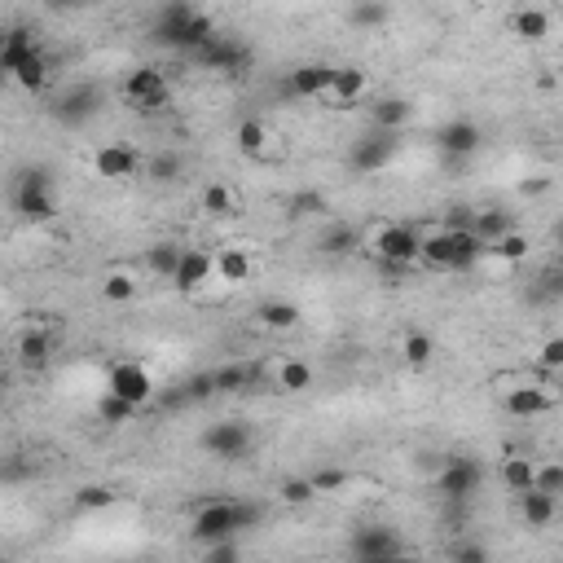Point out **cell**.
I'll list each match as a JSON object with an SVG mask.
<instances>
[{"instance_id":"cell-1","label":"cell","mask_w":563,"mask_h":563,"mask_svg":"<svg viewBox=\"0 0 563 563\" xmlns=\"http://www.w3.org/2000/svg\"><path fill=\"white\" fill-rule=\"evenodd\" d=\"M212 31H216L212 18L198 14L190 0H168V5L159 9V18H154L150 40L159 44V49H172V53H194Z\"/></svg>"},{"instance_id":"cell-2","label":"cell","mask_w":563,"mask_h":563,"mask_svg":"<svg viewBox=\"0 0 563 563\" xmlns=\"http://www.w3.org/2000/svg\"><path fill=\"white\" fill-rule=\"evenodd\" d=\"M418 260L432 269L467 273L484 260V242L471 229H436V234H418Z\"/></svg>"},{"instance_id":"cell-3","label":"cell","mask_w":563,"mask_h":563,"mask_svg":"<svg viewBox=\"0 0 563 563\" xmlns=\"http://www.w3.org/2000/svg\"><path fill=\"white\" fill-rule=\"evenodd\" d=\"M264 520V511L256 502H229V498H216V502H207L203 511L194 515V524H190V537L198 546H207V542H220V537H238V533H247V528H256Z\"/></svg>"},{"instance_id":"cell-4","label":"cell","mask_w":563,"mask_h":563,"mask_svg":"<svg viewBox=\"0 0 563 563\" xmlns=\"http://www.w3.org/2000/svg\"><path fill=\"white\" fill-rule=\"evenodd\" d=\"M14 212L31 225H49L58 216V190H53L49 168H22L14 181Z\"/></svg>"},{"instance_id":"cell-5","label":"cell","mask_w":563,"mask_h":563,"mask_svg":"<svg viewBox=\"0 0 563 563\" xmlns=\"http://www.w3.org/2000/svg\"><path fill=\"white\" fill-rule=\"evenodd\" d=\"M168 102H172V84L159 66H137V71H128V80H124L128 110H137V115H163Z\"/></svg>"},{"instance_id":"cell-6","label":"cell","mask_w":563,"mask_h":563,"mask_svg":"<svg viewBox=\"0 0 563 563\" xmlns=\"http://www.w3.org/2000/svg\"><path fill=\"white\" fill-rule=\"evenodd\" d=\"M102 106H106L102 84L80 80V84L62 88V93L53 97V119H58V124H66V128H84V124H93V119L102 115Z\"/></svg>"},{"instance_id":"cell-7","label":"cell","mask_w":563,"mask_h":563,"mask_svg":"<svg viewBox=\"0 0 563 563\" xmlns=\"http://www.w3.org/2000/svg\"><path fill=\"white\" fill-rule=\"evenodd\" d=\"M370 251H374V260L392 273L414 269L418 264V229L414 225H383L379 234H374Z\"/></svg>"},{"instance_id":"cell-8","label":"cell","mask_w":563,"mask_h":563,"mask_svg":"<svg viewBox=\"0 0 563 563\" xmlns=\"http://www.w3.org/2000/svg\"><path fill=\"white\" fill-rule=\"evenodd\" d=\"M480 484H484V467H480V462L467 458V454H454V458H445V467H440L436 493L445 502H471L480 493Z\"/></svg>"},{"instance_id":"cell-9","label":"cell","mask_w":563,"mask_h":563,"mask_svg":"<svg viewBox=\"0 0 563 563\" xmlns=\"http://www.w3.org/2000/svg\"><path fill=\"white\" fill-rule=\"evenodd\" d=\"M190 58H194L198 66H207V71L238 75L242 66H251V49H247V44H242L238 36H220V31H212V36L198 44Z\"/></svg>"},{"instance_id":"cell-10","label":"cell","mask_w":563,"mask_h":563,"mask_svg":"<svg viewBox=\"0 0 563 563\" xmlns=\"http://www.w3.org/2000/svg\"><path fill=\"white\" fill-rule=\"evenodd\" d=\"M106 392H115L119 401H128L141 410V405L154 396V374L141 366V361H115V366L106 370Z\"/></svg>"},{"instance_id":"cell-11","label":"cell","mask_w":563,"mask_h":563,"mask_svg":"<svg viewBox=\"0 0 563 563\" xmlns=\"http://www.w3.org/2000/svg\"><path fill=\"white\" fill-rule=\"evenodd\" d=\"M396 132H383V128H374L366 132L361 141H352V154H348V168L352 172H361V176H370V172H383L388 163L396 159Z\"/></svg>"},{"instance_id":"cell-12","label":"cell","mask_w":563,"mask_h":563,"mask_svg":"<svg viewBox=\"0 0 563 563\" xmlns=\"http://www.w3.org/2000/svg\"><path fill=\"white\" fill-rule=\"evenodd\" d=\"M348 555H352V559H361V563H379V559L405 555V542H401V533H396V528H388V524H370V528H357V533H352Z\"/></svg>"},{"instance_id":"cell-13","label":"cell","mask_w":563,"mask_h":563,"mask_svg":"<svg viewBox=\"0 0 563 563\" xmlns=\"http://www.w3.org/2000/svg\"><path fill=\"white\" fill-rule=\"evenodd\" d=\"M432 146L445 154L449 163H462V159H471V154L484 146V132L471 124V119H449V124H440L432 132Z\"/></svg>"},{"instance_id":"cell-14","label":"cell","mask_w":563,"mask_h":563,"mask_svg":"<svg viewBox=\"0 0 563 563\" xmlns=\"http://www.w3.org/2000/svg\"><path fill=\"white\" fill-rule=\"evenodd\" d=\"M203 449L212 458H225V462H234L242 458L251 449V427L242 423V418H229V423H212L203 432Z\"/></svg>"},{"instance_id":"cell-15","label":"cell","mask_w":563,"mask_h":563,"mask_svg":"<svg viewBox=\"0 0 563 563\" xmlns=\"http://www.w3.org/2000/svg\"><path fill=\"white\" fill-rule=\"evenodd\" d=\"M212 278H216V256H207V251H198V247H185L181 260H176V273L168 282L181 295H194V291H203Z\"/></svg>"},{"instance_id":"cell-16","label":"cell","mask_w":563,"mask_h":563,"mask_svg":"<svg viewBox=\"0 0 563 563\" xmlns=\"http://www.w3.org/2000/svg\"><path fill=\"white\" fill-rule=\"evenodd\" d=\"M36 49H40V31L36 27H27V22H9V27H0V71L5 75Z\"/></svg>"},{"instance_id":"cell-17","label":"cell","mask_w":563,"mask_h":563,"mask_svg":"<svg viewBox=\"0 0 563 563\" xmlns=\"http://www.w3.org/2000/svg\"><path fill=\"white\" fill-rule=\"evenodd\" d=\"M93 168L97 176H106V181H132V176L141 172V154L132 146H119V141H110L93 154Z\"/></svg>"},{"instance_id":"cell-18","label":"cell","mask_w":563,"mask_h":563,"mask_svg":"<svg viewBox=\"0 0 563 563\" xmlns=\"http://www.w3.org/2000/svg\"><path fill=\"white\" fill-rule=\"evenodd\" d=\"M330 75H335V66L330 62H304V66H295V71L286 75V93L291 97H326Z\"/></svg>"},{"instance_id":"cell-19","label":"cell","mask_w":563,"mask_h":563,"mask_svg":"<svg viewBox=\"0 0 563 563\" xmlns=\"http://www.w3.org/2000/svg\"><path fill=\"white\" fill-rule=\"evenodd\" d=\"M9 80H14L22 93H44V88H49V80H53V58L44 53V44H40L36 53H27V58H22L14 71H9Z\"/></svg>"},{"instance_id":"cell-20","label":"cell","mask_w":563,"mask_h":563,"mask_svg":"<svg viewBox=\"0 0 563 563\" xmlns=\"http://www.w3.org/2000/svg\"><path fill=\"white\" fill-rule=\"evenodd\" d=\"M326 97L335 106H357L361 97H366V71H361V66H335Z\"/></svg>"},{"instance_id":"cell-21","label":"cell","mask_w":563,"mask_h":563,"mask_svg":"<svg viewBox=\"0 0 563 563\" xmlns=\"http://www.w3.org/2000/svg\"><path fill=\"white\" fill-rule=\"evenodd\" d=\"M212 388H216V396L251 392V388H256V366H247V361H229V366H216V370H212Z\"/></svg>"},{"instance_id":"cell-22","label":"cell","mask_w":563,"mask_h":563,"mask_svg":"<svg viewBox=\"0 0 563 563\" xmlns=\"http://www.w3.org/2000/svg\"><path fill=\"white\" fill-rule=\"evenodd\" d=\"M357 247H361V234L352 225H330L317 234V256H326V260H344Z\"/></svg>"},{"instance_id":"cell-23","label":"cell","mask_w":563,"mask_h":563,"mask_svg":"<svg viewBox=\"0 0 563 563\" xmlns=\"http://www.w3.org/2000/svg\"><path fill=\"white\" fill-rule=\"evenodd\" d=\"M502 410L511 418H537L550 410V396H546V388H511L502 396Z\"/></svg>"},{"instance_id":"cell-24","label":"cell","mask_w":563,"mask_h":563,"mask_svg":"<svg viewBox=\"0 0 563 563\" xmlns=\"http://www.w3.org/2000/svg\"><path fill=\"white\" fill-rule=\"evenodd\" d=\"M410 115H414V106L405 102V97H379V102L370 106V124L383 132H401L410 124Z\"/></svg>"},{"instance_id":"cell-25","label":"cell","mask_w":563,"mask_h":563,"mask_svg":"<svg viewBox=\"0 0 563 563\" xmlns=\"http://www.w3.org/2000/svg\"><path fill=\"white\" fill-rule=\"evenodd\" d=\"M515 498H520V515L528 528H546L559 511V498H550L542 489H524V493H515Z\"/></svg>"},{"instance_id":"cell-26","label":"cell","mask_w":563,"mask_h":563,"mask_svg":"<svg viewBox=\"0 0 563 563\" xmlns=\"http://www.w3.org/2000/svg\"><path fill=\"white\" fill-rule=\"evenodd\" d=\"M256 322L264 330H278V335H286V330H295L300 326V308H295L291 300H264L256 308Z\"/></svg>"},{"instance_id":"cell-27","label":"cell","mask_w":563,"mask_h":563,"mask_svg":"<svg viewBox=\"0 0 563 563\" xmlns=\"http://www.w3.org/2000/svg\"><path fill=\"white\" fill-rule=\"evenodd\" d=\"M18 361L27 370H44L53 361V339L44 335V330H27V335L18 339Z\"/></svg>"},{"instance_id":"cell-28","label":"cell","mask_w":563,"mask_h":563,"mask_svg":"<svg viewBox=\"0 0 563 563\" xmlns=\"http://www.w3.org/2000/svg\"><path fill=\"white\" fill-rule=\"evenodd\" d=\"M506 229H515V216L502 212V207H484V212H476V220H471V234H476L484 247H489L493 238H502Z\"/></svg>"},{"instance_id":"cell-29","label":"cell","mask_w":563,"mask_h":563,"mask_svg":"<svg viewBox=\"0 0 563 563\" xmlns=\"http://www.w3.org/2000/svg\"><path fill=\"white\" fill-rule=\"evenodd\" d=\"M528 234H520V229H506L502 238H493L489 247H484V256H493V260H506V264H520V260H528Z\"/></svg>"},{"instance_id":"cell-30","label":"cell","mask_w":563,"mask_h":563,"mask_svg":"<svg viewBox=\"0 0 563 563\" xmlns=\"http://www.w3.org/2000/svg\"><path fill=\"white\" fill-rule=\"evenodd\" d=\"M216 278H220V282H229V286L247 282V278H251V260H247V251H242V247L216 251Z\"/></svg>"},{"instance_id":"cell-31","label":"cell","mask_w":563,"mask_h":563,"mask_svg":"<svg viewBox=\"0 0 563 563\" xmlns=\"http://www.w3.org/2000/svg\"><path fill=\"white\" fill-rule=\"evenodd\" d=\"M141 168H146V176L154 185H172V181H181V172H185V159L176 150H159L154 154V159H146L141 163Z\"/></svg>"},{"instance_id":"cell-32","label":"cell","mask_w":563,"mask_h":563,"mask_svg":"<svg viewBox=\"0 0 563 563\" xmlns=\"http://www.w3.org/2000/svg\"><path fill=\"white\" fill-rule=\"evenodd\" d=\"M348 22L357 31H379L388 27V0H357V5L348 9Z\"/></svg>"},{"instance_id":"cell-33","label":"cell","mask_w":563,"mask_h":563,"mask_svg":"<svg viewBox=\"0 0 563 563\" xmlns=\"http://www.w3.org/2000/svg\"><path fill=\"white\" fill-rule=\"evenodd\" d=\"M533 471H537V462H533V458H524V454L502 458V484H506L511 493L533 489Z\"/></svg>"},{"instance_id":"cell-34","label":"cell","mask_w":563,"mask_h":563,"mask_svg":"<svg viewBox=\"0 0 563 563\" xmlns=\"http://www.w3.org/2000/svg\"><path fill=\"white\" fill-rule=\"evenodd\" d=\"M181 251L185 247H176V242H154V247H146V269L154 273V278H172Z\"/></svg>"},{"instance_id":"cell-35","label":"cell","mask_w":563,"mask_h":563,"mask_svg":"<svg viewBox=\"0 0 563 563\" xmlns=\"http://www.w3.org/2000/svg\"><path fill=\"white\" fill-rule=\"evenodd\" d=\"M511 31L520 40H546L550 36V18H546V9H520L511 22Z\"/></svg>"},{"instance_id":"cell-36","label":"cell","mask_w":563,"mask_h":563,"mask_svg":"<svg viewBox=\"0 0 563 563\" xmlns=\"http://www.w3.org/2000/svg\"><path fill=\"white\" fill-rule=\"evenodd\" d=\"M432 352H436V344L423 330H410V335L401 339V357H405V366H414V370H423L427 361H432Z\"/></svg>"},{"instance_id":"cell-37","label":"cell","mask_w":563,"mask_h":563,"mask_svg":"<svg viewBox=\"0 0 563 563\" xmlns=\"http://www.w3.org/2000/svg\"><path fill=\"white\" fill-rule=\"evenodd\" d=\"M137 278L132 273H106L102 278V295H106V304H132L137 300Z\"/></svg>"},{"instance_id":"cell-38","label":"cell","mask_w":563,"mask_h":563,"mask_svg":"<svg viewBox=\"0 0 563 563\" xmlns=\"http://www.w3.org/2000/svg\"><path fill=\"white\" fill-rule=\"evenodd\" d=\"M278 388L282 392H308L313 388V366H304V361H282L278 366Z\"/></svg>"},{"instance_id":"cell-39","label":"cell","mask_w":563,"mask_h":563,"mask_svg":"<svg viewBox=\"0 0 563 563\" xmlns=\"http://www.w3.org/2000/svg\"><path fill=\"white\" fill-rule=\"evenodd\" d=\"M322 212H326V198L317 190H300V194L286 198V216L291 220H308V216H322Z\"/></svg>"},{"instance_id":"cell-40","label":"cell","mask_w":563,"mask_h":563,"mask_svg":"<svg viewBox=\"0 0 563 563\" xmlns=\"http://www.w3.org/2000/svg\"><path fill=\"white\" fill-rule=\"evenodd\" d=\"M264 146H269V132H264L260 119H242L238 124V150L256 159V154H264Z\"/></svg>"},{"instance_id":"cell-41","label":"cell","mask_w":563,"mask_h":563,"mask_svg":"<svg viewBox=\"0 0 563 563\" xmlns=\"http://www.w3.org/2000/svg\"><path fill=\"white\" fill-rule=\"evenodd\" d=\"M106 506H115V489H106V484H84L75 493V511H106Z\"/></svg>"},{"instance_id":"cell-42","label":"cell","mask_w":563,"mask_h":563,"mask_svg":"<svg viewBox=\"0 0 563 563\" xmlns=\"http://www.w3.org/2000/svg\"><path fill=\"white\" fill-rule=\"evenodd\" d=\"M97 414H102V418H106V423H110V427H124V423H128V418H132V414H137V405H128V401H119V396H115V392H106V396H102V401H97Z\"/></svg>"},{"instance_id":"cell-43","label":"cell","mask_w":563,"mask_h":563,"mask_svg":"<svg viewBox=\"0 0 563 563\" xmlns=\"http://www.w3.org/2000/svg\"><path fill=\"white\" fill-rule=\"evenodd\" d=\"M533 489H542V493H550V498H559V493H563V467H559V462H537Z\"/></svg>"},{"instance_id":"cell-44","label":"cell","mask_w":563,"mask_h":563,"mask_svg":"<svg viewBox=\"0 0 563 563\" xmlns=\"http://www.w3.org/2000/svg\"><path fill=\"white\" fill-rule=\"evenodd\" d=\"M278 493H282V502H286V506H308V502L317 498V489H313V480H308V476H304V480H300V476L282 480V489H278Z\"/></svg>"},{"instance_id":"cell-45","label":"cell","mask_w":563,"mask_h":563,"mask_svg":"<svg viewBox=\"0 0 563 563\" xmlns=\"http://www.w3.org/2000/svg\"><path fill=\"white\" fill-rule=\"evenodd\" d=\"M203 207L212 216H229V212H234V194H229L225 185H207V190H203Z\"/></svg>"},{"instance_id":"cell-46","label":"cell","mask_w":563,"mask_h":563,"mask_svg":"<svg viewBox=\"0 0 563 563\" xmlns=\"http://www.w3.org/2000/svg\"><path fill=\"white\" fill-rule=\"evenodd\" d=\"M313 489H317V498H322V493H335V489H344V484L352 480L348 471H339V467H326V471H313Z\"/></svg>"},{"instance_id":"cell-47","label":"cell","mask_w":563,"mask_h":563,"mask_svg":"<svg viewBox=\"0 0 563 563\" xmlns=\"http://www.w3.org/2000/svg\"><path fill=\"white\" fill-rule=\"evenodd\" d=\"M207 559H212V563H229V559H238V542H234V537H220V542H207Z\"/></svg>"},{"instance_id":"cell-48","label":"cell","mask_w":563,"mask_h":563,"mask_svg":"<svg viewBox=\"0 0 563 563\" xmlns=\"http://www.w3.org/2000/svg\"><path fill=\"white\" fill-rule=\"evenodd\" d=\"M471 220H476V207L458 203V207H449V216H445V225L440 229H471Z\"/></svg>"},{"instance_id":"cell-49","label":"cell","mask_w":563,"mask_h":563,"mask_svg":"<svg viewBox=\"0 0 563 563\" xmlns=\"http://www.w3.org/2000/svg\"><path fill=\"white\" fill-rule=\"evenodd\" d=\"M542 366H546V370H559V366H563V339H546V348H542Z\"/></svg>"},{"instance_id":"cell-50","label":"cell","mask_w":563,"mask_h":563,"mask_svg":"<svg viewBox=\"0 0 563 563\" xmlns=\"http://www.w3.org/2000/svg\"><path fill=\"white\" fill-rule=\"evenodd\" d=\"M449 555H454L458 563H484V559H489V550H484V546H454Z\"/></svg>"},{"instance_id":"cell-51","label":"cell","mask_w":563,"mask_h":563,"mask_svg":"<svg viewBox=\"0 0 563 563\" xmlns=\"http://www.w3.org/2000/svg\"><path fill=\"white\" fill-rule=\"evenodd\" d=\"M44 5H53V9H71V5H84V0H44Z\"/></svg>"},{"instance_id":"cell-52","label":"cell","mask_w":563,"mask_h":563,"mask_svg":"<svg viewBox=\"0 0 563 563\" xmlns=\"http://www.w3.org/2000/svg\"><path fill=\"white\" fill-rule=\"evenodd\" d=\"M0 401H5V374H0Z\"/></svg>"},{"instance_id":"cell-53","label":"cell","mask_w":563,"mask_h":563,"mask_svg":"<svg viewBox=\"0 0 563 563\" xmlns=\"http://www.w3.org/2000/svg\"><path fill=\"white\" fill-rule=\"evenodd\" d=\"M5 80H9V75H5V71H0V88H5Z\"/></svg>"}]
</instances>
